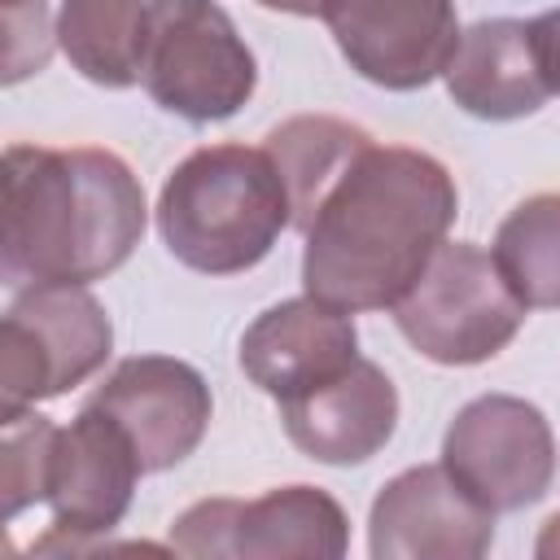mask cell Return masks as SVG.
<instances>
[{"mask_svg":"<svg viewBox=\"0 0 560 560\" xmlns=\"http://www.w3.org/2000/svg\"><path fill=\"white\" fill-rule=\"evenodd\" d=\"M455 214L459 188L433 153L368 140L302 228L306 298L346 315L389 311L446 241Z\"/></svg>","mask_w":560,"mask_h":560,"instance_id":"6da1fadb","label":"cell"},{"mask_svg":"<svg viewBox=\"0 0 560 560\" xmlns=\"http://www.w3.org/2000/svg\"><path fill=\"white\" fill-rule=\"evenodd\" d=\"M144 223V188L109 149L0 153V284L13 293L105 280L136 254Z\"/></svg>","mask_w":560,"mask_h":560,"instance_id":"7a4b0ae2","label":"cell"},{"mask_svg":"<svg viewBox=\"0 0 560 560\" xmlns=\"http://www.w3.org/2000/svg\"><path fill=\"white\" fill-rule=\"evenodd\" d=\"M153 214L175 262L201 276H241L289 228V192L267 149L201 144L166 175Z\"/></svg>","mask_w":560,"mask_h":560,"instance_id":"3957f363","label":"cell"},{"mask_svg":"<svg viewBox=\"0 0 560 560\" xmlns=\"http://www.w3.org/2000/svg\"><path fill=\"white\" fill-rule=\"evenodd\" d=\"M389 311L411 350L442 368L494 359L529 315V306L499 276L494 258L472 241H442Z\"/></svg>","mask_w":560,"mask_h":560,"instance_id":"277c9868","label":"cell"},{"mask_svg":"<svg viewBox=\"0 0 560 560\" xmlns=\"http://www.w3.org/2000/svg\"><path fill=\"white\" fill-rule=\"evenodd\" d=\"M140 83L184 122H223L258 88V61L214 0H149Z\"/></svg>","mask_w":560,"mask_h":560,"instance_id":"5b68a950","label":"cell"},{"mask_svg":"<svg viewBox=\"0 0 560 560\" xmlns=\"http://www.w3.org/2000/svg\"><path fill=\"white\" fill-rule=\"evenodd\" d=\"M171 547L192 560H337L350 516L319 486H276L258 499H201L171 525Z\"/></svg>","mask_w":560,"mask_h":560,"instance_id":"8992f818","label":"cell"},{"mask_svg":"<svg viewBox=\"0 0 560 560\" xmlns=\"http://www.w3.org/2000/svg\"><path fill=\"white\" fill-rule=\"evenodd\" d=\"M486 512H521L556 481V438L547 416L516 394H481L455 411L438 459Z\"/></svg>","mask_w":560,"mask_h":560,"instance_id":"52a82bcc","label":"cell"},{"mask_svg":"<svg viewBox=\"0 0 560 560\" xmlns=\"http://www.w3.org/2000/svg\"><path fill=\"white\" fill-rule=\"evenodd\" d=\"M442 79L451 101L481 122L538 114L556 96V13L472 22L459 31Z\"/></svg>","mask_w":560,"mask_h":560,"instance_id":"ba28073f","label":"cell"},{"mask_svg":"<svg viewBox=\"0 0 560 560\" xmlns=\"http://www.w3.org/2000/svg\"><path fill=\"white\" fill-rule=\"evenodd\" d=\"M144 477L127 433L96 407L83 402V411L52 433L48 451V490L44 503L52 508V534L35 542V551L52 547H79V538L109 534L136 494V481Z\"/></svg>","mask_w":560,"mask_h":560,"instance_id":"9c48e42d","label":"cell"},{"mask_svg":"<svg viewBox=\"0 0 560 560\" xmlns=\"http://www.w3.org/2000/svg\"><path fill=\"white\" fill-rule=\"evenodd\" d=\"M315 18L346 66L385 92L433 83L459 39L455 0H319Z\"/></svg>","mask_w":560,"mask_h":560,"instance_id":"30bf717a","label":"cell"},{"mask_svg":"<svg viewBox=\"0 0 560 560\" xmlns=\"http://www.w3.org/2000/svg\"><path fill=\"white\" fill-rule=\"evenodd\" d=\"M88 407L105 411L127 433L144 472H166L201 446L214 398L192 363L171 354H131L92 389Z\"/></svg>","mask_w":560,"mask_h":560,"instance_id":"8fae6325","label":"cell"},{"mask_svg":"<svg viewBox=\"0 0 560 560\" xmlns=\"http://www.w3.org/2000/svg\"><path fill=\"white\" fill-rule=\"evenodd\" d=\"M494 542V512L468 499L442 464L402 468L368 512L372 560H481Z\"/></svg>","mask_w":560,"mask_h":560,"instance_id":"7c38bea8","label":"cell"},{"mask_svg":"<svg viewBox=\"0 0 560 560\" xmlns=\"http://www.w3.org/2000/svg\"><path fill=\"white\" fill-rule=\"evenodd\" d=\"M280 424L289 442L315 464H368L398 429V389L381 363L354 354L328 381L284 398Z\"/></svg>","mask_w":560,"mask_h":560,"instance_id":"4fadbf2b","label":"cell"},{"mask_svg":"<svg viewBox=\"0 0 560 560\" xmlns=\"http://www.w3.org/2000/svg\"><path fill=\"white\" fill-rule=\"evenodd\" d=\"M354 354V319L315 298H284L241 332V372L276 402L328 381Z\"/></svg>","mask_w":560,"mask_h":560,"instance_id":"5bb4252c","label":"cell"},{"mask_svg":"<svg viewBox=\"0 0 560 560\" xmlns=\"http://www.w3.org/2000/svg\"><path fill=\"white\" fill-rule=\"evenodd\" d=\"M9 311H18L44 337V346L57 363L61 394L83 385L88 376H96L114 350V324H109L105 306L96 302V293H88V284L22 289Z\"/></svg>","mask_w":560,"mask_h":560,"instance_id":"9a60e30c","label":"cell"},{"mask_svg":"<svg viewBox=\"0 0 560 560\" xmlns=\"http://www.w3.org/2000/svg\"><path fill=\"white\" fill-rule=\"evenodd\" d=\"M149 0H61L57 48L96 88L140 83Z\"/></svg>","mask_w":560,"mask_h":560,"instance_id":"2e32d148","label":"cell"},{"mask_svg":"<svg viewBox=\"0 0 560 560\" xmlns=\"http://www.w3.org/2000/svg\"><path fill=\"white\" fill-rule=\"evenodd\" d=\"M372 136L359 122L332 118V114H293L280 127L267 131V153L280 171V184L289 192V228H306L319 192L341 175V166L368 144Z\"/></svg>","mask_w":560,"mask_h":560,"instance_id":"e0dca14e","label":"cell"},{"mask_svg":"<svg viewBox=\"0 0 560 560\" xmlns=\"http://www.w3.org/2000/svg\"><path fill=\"white\" fill-rule=\"evenodd\" d=\"M490 258L529 311H551L560 302V197L538 192L521 201L499 223Z\"/></svg>","mask_w":560,"mask_h":560,"instance_id":"ac0fdd59","label":"cell"},{"mask_svg":"<svg viewBox=\"0 0 560 560\" xmlns=\"http://www.w3.org/2000/svg\"><path fill=\"white\" fill-rule=\"evenodd\" d=\"M52 433H57V424L48 416H39L35 407L0 420V556L13 551L9 521L18 512L44 503Z\"/></svg>","mask_w":560,"mask_h":560,"instance_id":"d6986e66","label":"cell"},{"mask_svg":"<svg viewBox=\"0 0 560 560\" xmlns=\"http://www.w3.org/2000/svg\"><path fill=\"white\" fill-rule=\"evenodd\" d=\"M44 398H61L57 363L44 346V337L18 315H0V420L31 411Z\"/></svg>","mask_w":560,"mask_h":560,"instance_id":"ffe728a7","label":"cell"},{"mask_svg":"<svg viewBox=\"0 0 560 560\" xmlns=\"http://www.w3.org/2000/svg\"><path fill=\"white\" fill-rule=\"evenodd\" d=\"M57 52V22L48 0L0 4V88L26 83L48 70Z\"/></svg>","mask_w":560,"mask_h":560,"instance_id":"44dd1931","label":"cell"},{"mask_svg":"<svg viewBox=\"0 0 560 560\" xmlns=\"http://www.w3.org/2000/svg\"><path fill=\"white\" fill-rule=\"evenodd\" d=\"M262 9H276V13H293V18H315L319 13V0H258Z\"/></svg>","mask_w":560,"mask_h":560,"instance_id":"7402d4cb","label":"cell"},{"mask_svg":"<svg viewBox=\"0 0 560 560\" xmlns=\"http://www.w3.org/2000/svg\"><path fill=\"white\" fill-rule=\"evenodd\" d=\"M0 4H26V0H0Z\"/></svg>","mask_w":560,"mask_h":560,"instance_id":"603a6c76","label":"cell"}]
</instances>
